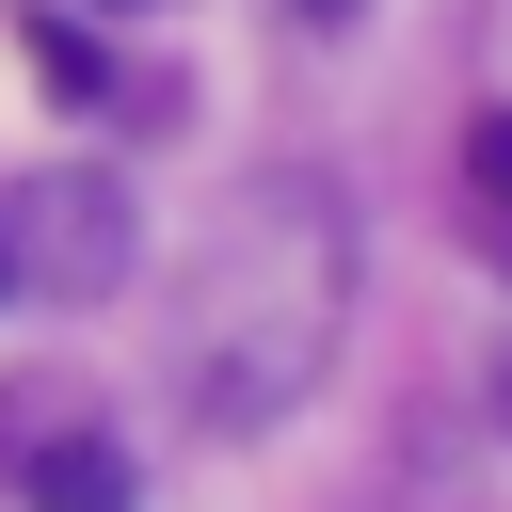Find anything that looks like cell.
Listing matches in <instances>:
<instances>
[{
  "mask_svg": "<svg viewBox=\"0 0 512 512\" xmlns=\"http://www.w3.org/2000/svg\"><path fill=\"white\" fill-rule=\"evenodd\" d=\"M352 336V208L336 176H240L192 240V288H176V384L208 432H272L304 416V384L336 368Z\"/></svg>",
  "mask_w": 512,
  "mask_h": 512,
  "instance_id": "6da1fadb",
  "label": "cell"
},
{
  "mask_svg": "<svg viewBox=\"0 0 512 512\" xmlns=\"http://www.w3.org/2000/svg\"><path fill=\"white\" fill-rule=\"evenodd\" d=\"M0 240H16V288H48V304H96V288L144 256V224H128V176H96V160H64V176H16V192H0Z\"/></svg>",
  "mask_w": 512,
  "mask_h": 512,
  "instance_id": "7a4b0ae2",
  "label": "cell"
},
{
  "mask_svg": "<svg viewBox=\"0 0 512 512\" xmlns=\"http://www.w3.org/2000/svg\"><path fill=\"white\" fill-rule=\"evenodd\" d=\"M32 512H144V480H128L112 432H48L32 448Z\"/></svg>",
  "mask_w": 512,
  "mask_h": 512,
  "instance_id": "3957f363",
  "label": "cell"
},
{
  "mask_svg": "<svg viewBox=\"0 0 512 512\" xmlns=\"http://www.w3.org/2000/svg\"><path fill=\"white\" fill-rule=\"evenodd\" d=\"M464 192H480V224L512 240V112H480V128H464Z\"/></svg>",
  "mask_w": 512,
  "mask_h": 512,
  "instance_id": "277c9868",
  "label": "cell"
},
{
  "mask_svg": "<svg viewBox=\"0 0 512 512\" xmlns=\"http://www.w3.org/2000/svg\"><path fill=\"white\" fill-rule=\"evenodd\" d=\"M288 16H352V0H288Z\"/></svg>",
  "mask_w": 512,
  "mask_h": 512,
  "instance_id": "5b68a950",
  "label": "cell"
},
{
  "mask_svg": "<svg viewBox=\"0 0 512 512\" xmlns=\"http://www.w3.org/2000/svg\"><path fill=\"white\" fill-rule=\"evenodd\" d=\"M0 288H16V240H0Z\"/></svg>",
  "mask_w": 512,
  "mask_h": 512,
  "instance_id": "8992f818",
  "label": "cell"
},
{
  "mask_svg": "<svg viewBox=\"0 0 512 512\" xmlns=\"http://www.w3.org/2000/svg\"><path fill=\"white\" fill-rule=\"evenodd\" d=\"M496 416H512V384H496Z\"/></svg>",
  "mask_w": 512,
  "mask_h": 512,
  "instance_id": "52a82bcc",
  "label": "cell"
}]
</instances>
